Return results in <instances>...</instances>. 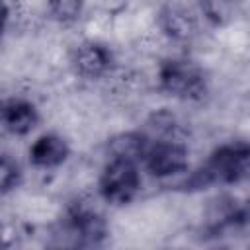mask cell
Here are the masks:
<instances>
[{"label": "cell", "instance_id": "13", "mask_svg": "<svg viewBox=\"0 0 250 250\" xmlns=\"http://www.w3.org/2000/svg\"><path fill=\"white\" fill-rule=\"evenodd\" d=\"M18 180H20L18 164L8 156H0V191L12 189L18 184Z\"/></svg>", "mask_w": 250, "mask_h": 250}, {"label": "cell", "instance_id": "9", "mask_svg": "<svg viewBox=\"0 0 250 250\" xmlns=\"http://www.w3.org/2000/svg\"><path fill=\"white\" fill-rule=\"evenodd\" d=\"M148 150L146 146V139L143 135L137 133H127V135H119L111 141V152L113 158H127V160H137L141 156H145Z\"/></svg>", "mask_w": 250, "mask_h": 250}, {"label": "cell", "instance_id": "3", "mask_svg": "<svg viewBox=\"0 0 250 250\" xmlns=\"http://www.w3.org/2000/svg\"><path fill=\"white\" fill-rule=\"evenodd\" d=\"M139 186H141V178H139L137 166L133 160H127V158H113L105 166L100 180L102 195L107 201L117 205L129 203L139 191Z\"/></svg>", "mask_w": 250, "mask_h": 250}, {"label": "cell", "instance_id": "7", "mask_svg": "<svg viewBox=\"0 0 250 250\" xmlns=\"http://www.w3.org/2000/svg\"><path fill=\"white\" fill-rule=\"evenodd\" d=\"M29 154H31L33 164L41 168H51V166H59L61 162H64L68 154V146L57 135H43L33 143Z\"/></svg>", "mask_w": 250, "mask_h": 250}, {"label": "cell", "instance_id": "4", "mask_svg": "<svg viewBox=\"0 0 250 250\" xmlns=\"http://www.w3.org/2000/svg\"><path fill=\"white\" fill-rule=\"evenodd\" d=\"M146 166L154 176H170L182 172L188 166V152L176 143H158L150 146L145 154Z\"/></svg>", "mask_w": 250, "mask_h": 250}, {"label": "cell", "instance_id": "8", "mask_svg": "<svg viewBox=\"0 0 250 250\" xmlns=\"http://www.w3.org/2000/svg\"><path fill=\"white\" fill-rule=\"evenodd\" d=\"M72 229L82 244H98L105 236L104 219L90 209H76L70 215Z\"/></svg>", "mask_w": 250, "mask_h": 250}, {"label": "cell", "instance_id": "2", "mask_svg": "<svg viewBox=\"0 0 250 250\" xmlns=\"http://www.w3.org/2000/svg\"><path fill=\"white\" fill-rule=\"evenodd\" d=\"M162 88L184 100H199L205 94V76L189 61H166L160 68Z\"/></svg>", "mask_w": 250, "mask_h": 250}, {"label": "cell", "instance_id": "10", "mask_svg": "<svg viewBox=\"0 0 250 250\" xmlns=\"http://www.w3.org/2000/svg\"><path fill=\"white\" fill-rule=\"evenodd\" d=\"M201 10L213 23H227L236 12V0H201Z\"/></svg>", "mask_w": 250, "mask_h": 250}, {"label": "cell", "instance_id": "12", "mask_svg": "<svg viewBox=\"0 0 250 250\" xmlns=\"http://www.w3.org/2000/svg\"><path fill=\"white\" fill-rule=\"evenodd\" d=\"M49 6L57 20L72 21L80 14L82 0H49Z\"/></svg>", "mask_w": 250, "mask_h": 250}, {"label": "cell", "instance_id": "5", "mask_svg": "<svg viewBox=\"0 0 250 250\" xmlns=\"http://www.w3.org/2000/svg\"><path fill=\"white\" fill-rule=\"evenodd\" d=\"M37 123L35 107L25 100H0V125L16 135H25Z\"/></svg>", "mask_w": 250, "mask_h": 250}, {"label": "cell", "instance_id": "14", "mask_svg": "<svg viewBox=\"0 0 250 250\" xmlns=\"http://www.w3.org/2000/svg\"><path fill=\"white\" fill-rule=\"evenodd\" d=\"M6 18H8V8L6 4L0 0V31L4 29V23H6Z\"/></svg>", "mask_w": 250, "mask_h": 250}, {"label": "cell", "instance_id": "11", "mask_svg": "<svg viewBox=\"0 0 250 250\" xmlns=\"http://www.w3.org/2000/svg\"><path fill=\"white\" fill-rule=\"evenodd\" d=\"M162 25L172 37H188V33L191 31V18L186 12L172 8L162 14Z\"/></svg>", "mask_w": 250, "mask_h": 250}, {"label": "cell", "instance_id": "1", "mask_svg": "<svg viewBox=\"0 0 250 250\" xmlns=\"http://www.w3.org/2000/svg\"><path fill=\"white\" fill-rule=\"evenodd\" d=\"M250 150L246 143H232L217 148L207 164L199 168L188 182L189 188H207L211 184H234L240 182L248 172Z\"/></svg>", "mask_w": 250, "mask_h": 250}, {"label": "cell", "instance_id": "6", "mask_svg": "<svg viewBox=\"0 0 250 250\" xmlns=\"http://www.w3.org/2000/svg\"><path fill=\"white\" fill-rule=\"evenodd\" d=\"M111 64V53L100 43H86L74 53V66L82 76H100Z\"/></svg>", "mask_w": 250, "mask_h": 250}]
</instances>
